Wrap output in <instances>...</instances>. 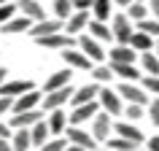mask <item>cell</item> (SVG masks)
<instances>
[{"label":"cell","mask_w":159,"mask_h":151,"mask_svg":"<svg viewBox=\"0 0 159 151\" xmlns=\"http://www.w3.org/2000/svg\"><path fill=\"white\" fill-rule=\"evenodd\" d=\"M129 46H132L138 54H143V51H154V49H157V43H154V35L143 33V30H135V35H132V41H129Z\"/></svg>","instance_id":"26"},{"label":"cell","mask_w":159,"mask_h":151,"mask_svg":"<svg viewBox=\"0 0 159 151\" xmlns=\"http://www.w3.org/2000/svg\"><path fill=\"white\" fill-rule=\"evenodd\" d=\"M78 49L84 51L94 65H102V62L108 59V51L102 49V43L97 41V38H92L89 33H81V35H78Z\"/></svg>","instance_id":"5"},{"label":"cell","mask_w":159,"mask_h":151,"mask_svg":"<svg viewBox=\"0 0 159 151\" xmlns=\"http://www.w3.org/2000/svg\"><path fill=\"white\" fill-rule=\"evenodd\" d=\"M135 151H148V149H146V146H138V149H135Z\"/></svg>","instance_id":"50"},{"label":"cell","mask_w":159,"mask_h":151,"mask_svg":"<svg viewBox=\"0 0 159 151\" xmlns=\"http://www.w3.org/2000/svg\"><path fill=\"white\" fill-rule=\"evenodd\" d=\"M0 151H14V146H11L8 138H0Z\"/></svg>","instance_id":"45"},{"label":"cell","mask_w":159,"mask_h":151,"mask_svg":"<svg viewBox=\"0 0 159 151\" xmlns=\"http://www.w3.org/2000/svg\"><path fill=\"white\" fill-rule=\"evenodd\" d=\"M111 30H113V41L116 43H129L132 35H135V30H138V25L127 16V11H119V14H113V19H111Z\"/></svg>","instance_id":"2"},{"label":"cell","mask_w":159,"mask_h":151,"mask_svg":"<svg viewBox=\"0 0 159 151\" xmlns=\"http://www.w3.org/2000/svg\"><path fill=\"white\" fill-rule=\"evenodd\" d=\"M67 146H70V140H67L65 135H59V138H51V140L46 143V146H41L38 151H65Z\"/></svg>","instance_id":"37"},{"label":"cell","mask_w":159,"mask_h":151,"mask_svg":"<svg viewBox=\"0 0 159 151\" xmlns=\"http://www.w3.org/2000/svg\"><path fill=\"white\" fill-rule=\"evenodd\" d=\"M111 6H116V3H113V0H94V6H92V19L108 22V19H111Z\"/></svg>","instance_id":"30"},{"label":"cell","mask_w":159,"mask_h":151,"mask_svg":"<svg viewBox=\"0 0 159 151\" xmlns=\"http://www.w3.org/2000/svg\"><path fill=\"white\" fill-rule=\"evenodd\" d=\"M140 70L146 76H159V54L157 51H143L140 54Z\"/></svg>","instance_id":"29"},{"label":"cell","mask_w":159,"mask_h":151,"mask_svg":"<svg viewBox=\"0 0 159 151\" xmlns=\"http://www.w3.org/2000/svg\"><path fill=\"white\" fill-rule=\"evenodd\" d=\"M70 78H73V67H65V70H57V73L46 76L43 92H57V89H62V86H70Z\"/></svg>","instance_id":"19"},{"label":"cell","mask_w":159,"mask_h":151,"mask_svg":"<svg viewBox=\"0 0 159 151\" xmlns=\"http://www.w3.org/2000/svg\"><path fill=\"white\" fill-rule=\"evenodd\" d=\"M113 135H121V138L138 143V146H146V140H148V138L135 127V121H127V119H119L116 124H113Z\"/></svg>","instance_id":"14"},{"label":"cell","mask_w":159,"mask_h":151,"mask_svg":"<svg viewBox=\"0 0 159 151\" xmlns=\"http://www.w3.org/2000/svg\"><path fill=\"white\" fill-rule=\"evenodd\" d=\"M146 149L148 151H159V135H151L148 140H146Z\"/></svg>","instance_id":"43"},{"label":"cell","mask_w":159,"mask_h":151,"mask_svg":"<svg viewBox=\"0 0 159 151\" xmlns=\"http://www.w3.org/2000/svg\"><path fill=\"white\" fill-rule=\"evenodd\" d=\"M94 151H113V149H108V146H100V149H94Z\"/></svg>","instance_id":"49"},{"label":"cell","mask_w":159,"mask_h":151,"mask_svg":"<svg viewBox=\"0 0 159 151\" xmlns=\"http://www.w3.org/2000/svg\"><path fill=\"white\" fill-rule=\"evenodd\" d=\"M3 3H16V0H0V6H3Z\"/></svg>","instance_id":"51"},{"label":"cell","mask_w":159,"mask_h":151,"mask_svg":"<svg viewBox=\"0 0 159 151\" xmlns=\"http://www.w3.org/2000/svg\"><path fill=\"white\" fill-rule=\"evenodd\" d=\"M148 8H151V16L159 19V0H148Z\"/></svg>","instance_id":"44"},{"label":"cell","mask_w":159,"mask_h":151,"mask_svg":"<svg viewBox=\"0 0 159 151\" xmlns=\"http://www.w3.org/2000/svg\"><path fill=\"white\" fill-rule=\"evenodd\" d=\"M100 103H86V105H75V108H70V127H84V124H92L94 116L100 113Z\"/></svg>","instance_id":"8"},{"label":"cell","mask_w":159,"mask_h":151,"mask_svg":"<svg viewBox=\"0 0 159 151\" xmlns=\"http://www.w3.org/2000/svg\"><path fill=\"white\" fill-rule=\"evenodd\" d=\"M35 43L41 49H49V51H67V49H75L78 46V38L67 33H54V35H43V38H35Z\"/></svg>","instance_id":"4"},{"label":"cell","mask_w":159,"mask_h":151,"mask_svg":"<svg viewBox=\"0 0 159 151\" xmlns=\"http://www.w3.org/2000/svg\"><path fill=\"white\" fill-rule=\"evenodd\" d=\"M127 16L132 19L135 25H138V22H143V19H148V16H151V8H148V3H132V6L127 8Z\"/></svg>","instance_id":"32"},{"label":"cell","mask_w":159,"mask_h":151,"mask_svg":"<svg viewBox=\"0 0 159 151\" xmlns=\"http://www.w3.org/2000/svg\"><path fill=\"white\" fill-rule=\"evenodd\" d=\"M100 89L102 86L97 84V81H89V84L78 86L73 94V100H70V108H75V105H86V103H94L97 97H100Z\"/></svg>","instance_id":"16"},{"label":"cell","mask_w":159,"mask_h":151,"mask_svg":"<svg viewBox=\"0 0 159 151\" xmlns=\"http://www.w3.org/2000/svg\"><path fill=\"white\" fill-rule=\"evenodd\" d=\"M113 3H116V6H119V8H129V6H132V3H135V0H113Z\"/></svg>","instance_id":"46"},{"label":"cell","mask_w":159,"mask_h":151,"mask_svg":"<svg viewBox=\"0 0 159 151\" xmlns=\"http://www.w3.org/2000/svg\"><path fill=\"white\" fill-rule=\"evenodd\" d=\"M138 30H143V33H148V35H154V38L159 41V19H154V16L143 19V22H138Z\"/></svg>","instance_id":"36"},{"label":"cell","mask_w":159,"mask_h":151,"mask_svg":"<svg viewBox=\"0 0 159 151\" xmlns=\"http://www.w3.org/2000/svg\"><path fill=\"white\" fill-rule=\"evenodd\" d=\"M14 16H19V6L16 3H3V6H0V27L8 25Z\"/></svg>","instance_id":"34"},{"label":"cell","mask_w":159,"mask_h":151,"mask_svg":"<svg viewBox=\"0 0 159 151\" xmlns=\"http://www.w3.org/2000/svg\"><path fill=\"white\" fill-rule=\"evenodd\" d=\"M16 6H19V14L27 19H33V22H43V19H49L46 16V11H43V6L38 3V0H16Z\"/></svg>","instance_id":"21"},{"label":"cell","mask_w":159,"mask_h":151,"mask_svg":"<svg viewBox=\"0 0 159 151\" xmlns=\"http://www.w3.org/2000/svg\"><path fill=\"white\" fill-rule=\"evenodd\" d=\"M135 59H140V54L129 43H111V51H108L111 65H135Z\"/></svg>","instance_id":"9"},{"label":"cell","mask_w":159,"mask_h":151,"mask_svg":"<svg viewBox=\"0 0 159 151\" xmlns=\"http://www.w3.org/2000/svg\"><path fill=\"white\" fill-rule=\"evenodd\" d=\"M146 116V105H135V103H127L124 108V119L127 121H138V119Z\"/></svg>","instance_id":"35"},{"label":"cell","mask_w":159,"mask_h":151,"mask_svg":"<svg viewBox=\"0 0 159 151\" xmlns=\"http://www.w3.org/2000/svg\"><path fill=\"white\" fill-rule=\"evenodd\" d=\"M0 138H14V127L8 124V119H0Z\"/></svg>","instance_id":"41"},{"label":"cell","mask_w":159,"mask_h":151,"mask_svg":"<svg viewBox=\"0 0 159 151\" xmlns=\"http://www.w3.org/2000/svg\"><path fill=\"white\" fill-rule=\"evenodd\" d=\"M116 89H119V94L124 97V103H135V105H146V108H148L151 97H148V92L143 89V84H135V81H121Z\"/></svg>","instance_id":"7"},{"label":"cell","mask_w":159,"mask_h":151,"mask_svg":"<svg viewBox=\"0 0 159 151\" xmlns=\"http://www.w3.org/2000/svg\"><path fill=\"white\" fill-rule=\"evenodd\" d=\"M111 65V62H108ZM113 67V73H116V78H121V81H143V70H140V65H111Z\"/></svg>","instance_id":"25"},{"label":"cell","mask_w":159,"mask_h":151,"mask_svg":"<svg viewBox=\"0 0 159 151\" xmlns=\"http://www.w3.org/2000/svg\"><path fill=\"white\" fill-rule=\"evenodd\" d=\"M86 33L92 35V38H97L100 43H116L113 41V30H111L108 22H100V19H92L89 22V30Z\"/></svg>","instance_id":"22"},{"label":"cell","mask_w":159,"mask_h":151,"mask_svg":"<svg viewBox=\"0 0 159 151\" xmlns=\"http://www.w3.org/2000/svg\"><path fill=\"white\" fill-rule=\"evenodd\" d=\"M41 103H43V92L33 89V92H27V94H22V97H16V100H14V113L35 111V108H41Z\"/></svg>","instance_id":"20"},{"label":"cell","mask_w":159,"mask_h":151,"mask_svg":"<svg viewBox=\"0 0 159 151\" xmlns=\"http://www.w3.org/2000/svg\"><path fill=\"white\" fill-rule=\"evenodd\" d=\"M11 146L14 151H33V132L30 130H14V138H11Z\"/></svg>","instance_id":"27"},{"label":"cell","mask_w":159,"mask_h":151,"mask_svg":"<svg viewBox=\"0 0 159 151\" xmlns=\"http://www.w3.org/2000/svg\"><path fill=\"white\" fill-rule=\"evenodd\" d=\"M89 76H92V81H97L100 86H111V81L116 78L113 67H111V65H105V62H102V65H94Z\"/></svg>","instance_id":"28"},{"label":"cell","mask_w":159,"mask_h":151,"mask_svg":"<svg viewBox=\"0 0 159 151\" xmlns=\"http://www.w3.org/2000/svg\"><path fill=\"white\" fill-rule=\"evenodd\" d=\"M135 3H148V0H135Z\"/></svg>","instance_id":"53"},{"label":"cell","mask_w":159,"mask_h":151,"mask_svg":"<svg viewBox=\"0 0 159 151\" xmlns=\"http://www.w3.org/2000/svg\"><path fill=\"white\" fill-rule=\"evenodd\" d=\"M46 121H49V127H51V135L59 138V135H65L67 127H70V113H67L65 108H57V111H51V113H46Z\"/></svg>","instance_id":"17"},{"label":"cell","mask_w":159,"mask_h":151,"mask_svg":"<svg viewBox=\"0 0 159 151\" xmlns=\"http://www.w3.org/2000/svg\"><path fill=\"white\" fill-rule=\"evenodd\" d=\"M59 57H62V62H65L67 67H73V70H86V73H92V67H94V62L86 57L78 46H75V49H67V51H59Z\"/></svg>","instance_id":"10"},{"label":"cell","mask_w":159,"mask_h":151,"mask_svg":"<svg viewBox=\"0 0 159 151\" xmlns=\"http://www.w3.org/2000/svg\"><path fill=\"white\" fill-rule=\"evenodd\" d=\"M65 151H89V149H84V146H75V143H70Z\"/></svg>","instance_id":"48"},{"label":"cell","mask_w":159,"mask_h":151,"mask_svg":"<svg viewBox=\"0 0 159 151\" xmlns=\"http://www.w3.org/2000/svg\"><path fill=\"white\" fill-rule=\"evenodd\" d=\"M73 94H75V89H73V86H62V89H57V92H43L41 111L51 113V111H57V108H65L67 103L73 100Z\"/></svg>","instance_id":"6"},{"label":"cell","mask_w":159,"mask_h":151,"mask_svg":"<svg viewBox=\"0 0 159 151\" xmlns=\"http://www.w3.org/2000/svg\"><path fill=\"white\" fill-rule=\"evenodd\" d=\"M113 124H116V121H113V116H111V113H105V111H100V113L94 116V121L89 124V132L94 135V140L100 143V146H105V143L113 138Z\"/></svg>","instance_id":"3"},{"label":"cell","mask_w":159,"mask_h":151,"mask_svg":"<svg viewBox=\"0 0 159 151\" xmlns=\"http://www.w3.org/2000/svg\"><path fill=\"white\" fill-rule=\"evenodd\" d=\"M94 0H73V8L75 11H92Z\"/></svg>","instance_id":"42"},{"label":"cell","mask_w":159,"mask_h":151,"mask_svg":"<svg viewBox=\"0 0 159 151\" xmlns=\"http://www.w3.org/2000/svg\"><path fill=\"white\" fill-rule=\"evenodd\" d=\"M89 14H92V11H75L73 16L65 22V33L73 35V38H78L81 33H86V30H89V22H92Z\"/></svg>","instance_id":"18"},{"label":"cell","mask_w":159,"mask_h":151,"mask_svg":"<svg viewBox=\"0 0 159 151\" xmlns=\"http://www.w3.org/2000/svg\"><path fill=\"white\" fill-rule=\"evenodd\" d=\"M97 103H100V108L105 111V113H111L113 119L124 116L127 103H124V97L119 94V89H113V86H102V89H100V97H97Z\"/></svg>","instance_id":"1"},{"label":"cell","mask_w":159,"mask_h":151,"mask_svg":"<svg viewBox=\"0 0 159 151\" xmlns=\"http://www.w3.org/2000/svg\"><path fill=\"white\" fill-rule=\"evenodd\" d=\"M33 19H27V16H22V14H19V16H14L8 22V25H3L0 27V33L3 35H16V33H30V30H33Z\"/></svg>","instance_id":"23"},{"label":"cell","mask_w":159,"mask_h":151,"mask_svg":"<svg viewBox=\"0 0 159 151\" xmlns=\"http://www.w3.org/2000/svg\"><path fill=\"white\" fill-rule=\"evenodd\" d=\"M35 89V84L30 81V78H11V81H6V84L0 86V94L3 97H22V94H27V92H33Z\"/></svg>","instance_id":"15"},{"label":"cell","mask_w":159,"mask_h":151,"mask_svg":"<svg viewBox=\"0 0 159 151\" xmlns=\"http://www.w3.org/2000/svg\"><path fill=\"white\" fill-rule=\"evenodd\" d=\"M65 138H67V140H70V143H75V146H84V149H89V151L100 149V143L94 140V135L89 132L86 127H67Z\"/></svg>","instance_id":"12"},{"label":"cell","mask_w":159,"mask_h":151,"mask_svg":"<svg viewBox=\"0 0 159 151\" xmlns=\"http://www.w3.org/2000/svg\"><path fill=\"white\" fill-rule=\"evenodd\" d=\"M30 132H33V146H35V151L41 149V146H46V143L54 138V135H51V127H49V121H46V119H41L35 127H30Z\"/></svg>","instance_id":"24"},{"label":"cell","mask_w":159,"mask_h":151,"mask_svg":"<svg viewBox=\"0 0 159 151\" xmlns=\"http://www.w3.org/2000/svg\"><path fill=\"white\" fill-rule=\"evenodd\" d=\"M105 146H108V149H113V151H135V149H138V143L127 140V138H121V135H113Z\"/></svg>","instance_id":"33"},{"label":"cell","mask_w":159,"mask_h":151,"mask_svg":"<svg viewBox=\"0 0 159 151\" xmlns=\"http://www.w3.org/2000/svg\"><path fill=\"white\" fill-rule=\"evenodd\" d=\"M54 33H65V22L57 16H49V19H43V22H35L33 30H30V38H43V35H54Z\"/></svg>","instance_id":"11"},{"label":"cell","mask_w":159,"mask_h":151,"mask_svg":"<svg viewBox=\"0 0 159 151\" xmlns=\"http://www.w3.org/2000/svg\"><path fill=\"white\" fill-rule=\"evenodd\" d=\"M54 16L57 19H62V22H67V19L75 14V8H73V0H54Z\"/></svg>","instance_id":"31"},{"label":"cell","mask_w":159,"mask_h":151,"mask_svg":"<svg viewBox=\"0 0 159 151\" xmlns=\"http://www.w3.org/2000/svg\"><path fill=\"white\" fill-rule=\"evenodd\" d=\"M143 89L148 94H154V97H159V76H143Z\"/></svg>","instance_id":"38"},{"label":"cell","mask_w":159,"mask_h":151,"mask_svg":"<svg viewBox=\"0 0 159 151\" xmlns=\"http://www.w3.org/2000/svg\"><path fill=\"white\" fill-rule=\"evenodd\" d=\"M6 76H8V70H6V67H0V86H3V84H6V81H8Z\"/></svg>","instance_id":"47"},{"label":"cell","mask_w":159,"mask_h":151,"mask_svg":"<svg viewBox=\"0 0 159 151\" xmlns=\"http://www.w3.org/2000/svg\"><path fill=\"white\" fill-rule=\"evenodd\" d=\"M146 116H148V121L154 127H159V97H151L148 108H146Z\"/></svg>","instance_id":"39"},{"label":"cell","mask_w":159,"mask_h":151,"mask_svg":"<svg viewBox=\"0 0 159 151\" xmlns=\"http://www.w3.org/2000/svg\"><path fill=\"white\" fill-rule=\"evenodd\" d=\"M154 51H157V54H159V41H157V49H154Z\"/></svg>","instance_id":"52"},{"label":"cell","mask_w":159,"mask_h":151,"mask_svg":"<svg viewBox=\"0 0 159 151\" xmlns=\"http://www.w3.org/2000/svg\"><path fill=\"white\" fill-rule=\"evenodd\" d=\"M6 113H14V97L0 94V119H6Z\"/></svg>","instance_id":"40"},{"label":"cell","mask_w":159,"mask_h":151,"mask_svg":"<svg viewBox=\"0 0 159 151\" xmlns=\"http://www.w3.org/2000/svg\"><path fill=\"white\" fill-rule=\"evenodd\" d=\"M41 119H46V111L35 108V111H25V113H14V116L8 119V124L14 127V130H30V127H35Z\"/></svg>","instance_id":"13"}]
</instances>
